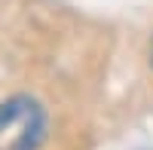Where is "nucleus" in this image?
<instances>
[{"instance_id":"1","label":"nucleus","mask_w":153,"mask_h":150,"mask_svg":"<svg viewBox=\"0 0 153 150\" xmlns=\"http://www.w3.org/2000/svg\"><path fill=\"white\" fill-rule=\"evenodd\" d=\"M46 141V110L31 95L0 104V150H40Z\"/></svg>"},{"instance_id":"2","label":"nucleus","mask_w":153,"mask_h":150,"mask_svg":"<svg viewBox=\"0 0 153 150\" xmlns=\"http://www.w3.org/2000/svg\"><path fill=\"white\" fill-rule=\"evenodd\" d=\"M150 65H153V43H150Z\"/></svg>"}]
</instances>
